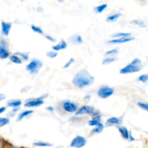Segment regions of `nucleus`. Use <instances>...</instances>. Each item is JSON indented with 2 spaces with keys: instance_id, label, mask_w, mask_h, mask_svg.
Here are the masks:
<instances>
[{
  "instance_id": "f257e3e1",
  "label": "nucleus",
  "mask_w": 148,
  "mask_h": 148,
  "mask_svg": "<svg viewBox=\"0 0 148 148\" xmlns=\"http://www.w3.org/2000/svg\"><path fill=\"white\" fill-rule=\"evenodd\" d=\"M95 78L86 69L79 71L72 79V82L78 88H84L90 86L94 82Z\"/></svg>"
},
{
  "instance_id": "f03ea898",
  "label": "nucleus",
  "mask_w": 148,
  "mask_h": 148,
  "mask_svg": "<svg viewBox=\"0 0 148 148\" xmlns=\"http://www.w3.org/2000/svg\"><path fill=\"white\" fill-rule=\"evenodd\" d=\"M143 69V65H142V62L140 59L136 58L134 59L131 63L127 64L122 69H120V73L122 75H127V74H131V73H136Z\"/></svg>"
},
{
  "instance_id": "7ed1b4c3",
  "label": "nucleus",
  "mask_w": 148,
  "mask_h": 148,
  "mask_svg": "<svg viewBox=\"0 0 148 148\" xmlns=\"http://www.w3.org/2000/svg\"><path fill=\"white\" fill-rule=\"evenodd\" d=\"M42 66H43V62L37 59H33L26 66V70L30 72L31 75H36Z\"/></svg>"
},
{
  "instance_id": "20e7f679",
  "label": "nucleus",
  "mask_w": 148,
  "mask_h": 148,
  "mask_svg": "<svg viewBox=\"0 0 148 148\" xmlns=\"http://www.w3.org/2000/svg\"><path fill=\"white\" fill-rule=\"evenodd\" d=\"M114 93V89L109 86H102L98 89L97 94L98 97L102 99H106V98L111 97Z\"/></svg>"
},
{
  "instance_id": "39448f33",
  "label": "nucleus",
  "mask_w": 148,
  "mask_h": 148,
  "mask_svg": "<svg viewBox=\"0 0 148 148\" xmlns=\"http://www.w3.org/2000/svg\"><path fill=\"white\" fill-rule=\"evenodd\" d=\"M87 144L86 139L80 135L76 136L70 143V147L74 148H82Z\"/></svg>"
},
{
  "instance_id": "423d86ee",
  "label": "nucleus",
  "mask_w": 148,
  "mask_h": 148,
  "mask_svg": "<svg viewBox=\"0 0 148 148\" xmlns=\"http://www.w3.org/2000/svg\"><path fill=\"white\" fill-rule=\"evenodd\" d=\"M44 103L43 99L42 98H30V99L26 101L25 103V107L27 108H35V107H38L42 106Z\"/></svg>"
},
{
  "instance_id": "0eeeda50",
  "label": "nucleus",
  "mask_w": 148,
  "mask_h": 148,
  "mask_svg": "<svg viewBox=\"0 0 148 148\" xmlns=\"http://www.w3.org/2000/svg\"><path fill=\"white\" fill-rule=\"evenodd\" d=\"M7 44L5 40H1L0 43V59H6L10 56V53L7 49Z\"/></svg>"
},
{
  "instance_id": "6e6552de",
  "label": "nucleus",
  "mask_w": 148,
  "mask_h": 148,
  "mask_svg": "<svg viewBox=\"0 0 148 148\" xmlns=\"http://www.w3.org/2000/svg\"><path fill=\"white\" fill-rule=\"evenodd\" d=\"M95 111V109L92 106H82L79 108H78L77 111L75 112V115H84V114H88V115L92 116L93 112Z\"/></svg>"
},
{
  "instance_id": "1a4fd4ad",
  "label": "nucleus",
  "mask_w": 148,
  "mask_h": 148,
  "mask_svg": "<svg viewBox=\"0 0 148 148\" xmlns=\"http://www.w3.org/2000/svg\"><path fill=\"white\" fill-rule=\"evenodd\" d=\"M62 106H63V109L68 113H75L78 109L77 105L69 101H64Z\"/></svg>"
},
{
  "instance_id": "9d476101",
  "label": "nucleus",
  "mask_w": 148,
  "mask_h": 148,
  "mask_svg": "<svg viewBox=\"0 0 148 148\" xmlns=\"http://www.w3.org/2000/svg\"><path fill=\"white\" fill-rule=\"evenodd\" d=\"M134 40V37H124V38H115L112 39V40H109L106 42V43H110V44H119V43H127V42L132 41V40Z\"/></svg>"
},
{
  "instance_id": "9b49d317",
  "label": "nucleus",
  "mask_w": 148,
  "mask_h": 148,
  "mask_svg": "<svg viewBox=\"0 0 148 148\" xmlns=\"http://www.w3.org/2000/svg\"><path fill=\"white\" fill-rule=\"evenodd\" d=\"M1 33L4 36H8L10 34V32L12 28V23H7V22L2 21L1 22Z\"/></svg>"
},
{
  "instance_id": "f8f14e48",
  "label": "nucleus",
  "mask_w": 148,
  "mask_h": 148,
  "mask_svg": "<svg viewBox=\"0 0 148 148\" xmlns=\"http://www.w3.org/2000/svg\"><path fill=\"white\" fill-rule=\"evenodd\" d=\"M122 119L121 118L119 117H111L106 121L107 126H112V125H120L121 124Z\"/></svg>"
},
{
  "instance_id": "ddd939ff",
  "label": "nucleus",
  "mask_w": 148,
  "mask_h": 148,
  "mask_svg": "<svg viewBox=\"0 0 148 148\" xmlns=\"http://www.w3.org/2000/svg\"><path fill=\"white\" fill-rule=\"evenodd\" d=\"M119 132L121 134V137L124 139V140H129V138H130V132H129V130L126 128L125 127H121V126H119L117 127Z\"/></svg>"
},
{
  "instance_id": "4468645a",
  "label": "nucleus",
  "mask_w": 148,
  "mask_h": 148,
  "mask_svg": "<svg viewBox=\"0 0 148 148\" xmlns=\"http://www.w3.org/2000/svg\"><path fill=\"white\" fill-rule=\"evenodd\" d=\"M66 47H67V43H66V42L65 41V40H61L58 44L54 45V46H52V49H53V51H54L57 52L59 51L64 50V49H66Z\"/></svg>"
},
{
  "instance_id": "2eb2a0df",
  "label": "nucleus",
  "mask_w": 148,
  "mask_h": 148,
  "mask_svg": "<svg viewBox=\"0 0 148 148\" xmlns=\"http://www.w3.org/2000/svg\"><path fill=\"white\" fill-rule=\"evenodd\" d=\"M22 101L19 99H11L9 100L7 103V106L11 107V108H19L21 106Z\"/></svg>"
},
{
  "instance_id": "dca6fc26",
  "label": "nucleus",
  "mask_w": 148,
  "mask_h": 148,
  "mask_svg": "<svg viewBox=\"0 0 148 148\" xmlns=\"http://www.w3.org/2000/svg\"><path fill=\"white\" fill-rule=\"evenodd\" d=\"M33 113V111H32V110H26V111H23V112H22L21 114H19L18 116H17V121H22L23 119L30 116V114H32Z\"/></svg>"
},
{
  "instance_id": "f3484780",
  "label": "nucleus",
  "mask_w": 148,
  "mask_h": 148,
  "mask_svg": "<svg viewBox=\"0 0 148 148\" xmlns=\"http://www.w3.org/2000/svg\"><path fill=\"white\" fill-rule=\"evenodd\" d=\"M69 40L75 44H80L82 43V38L79 35H73L69 38Z\"/></svg>"
},
{
  "instance_id": "a211bd4d",
  "label": "nucleus",
  "mask_w": 148,
  "mask_h": 148,
  "mask_svg": "<svg viewBox=\"0 0 148 148\" xmlns=\"http://www.w3.org/2000/svg\"><path fill=\"white\" fill-rule=\"evenodd\" d=\"M101 115L92 117V119L90 120V121H88V124H89L90 126H91V127H95V126L98 125L99 123H101Z\"/></svg>"
},
{
  "instance_id": "6ab92c4d",
  "label": "nucleus",
  "mask_w": 148,
  "mask_h": 148,
  "mask_svg": "<svg viewBox=\"0 0 148 148\" xmlns=\"http://www.w3.org/2000/svg\"><path fill=\"white\" fill-rule=\"evenodd\" d=\"M33 145L34 146H36V147H49L53 146V145H52L51 143H46V142H43V141L35 142V143H33Z\"/></svg>"
},
{
  "instance_id": "aec40b11",
  "label": "nucleus",
  "mask_w": 148,
  "mask_h": 148,
  "mask_svg": "<svg viewBox=\"0 0 148 148\" xmlns=\"http://www.w3.org/2000/svg\"><path fill=\"white\" fill-rule=\"evenodd\" d=\"M121 16V13H116V14H112V15L108 16L106 18V22L107 23H114V22H116L120 17Z\"/></svg>"
},
{
  "instance_id": "412c9836",
  "label": "nucleus",
  "mask_w": 148,
  "mask_h": 148,
  "mask_svg": "<svg viewBox=\"0 0 148 148\" xmlns=\"http://www.w3.org/2000/svg\"><path fill=\"white\" fill-rule=\"evenodd\" d=\"M103 130H104V125L101 122L99 123L97 126L94 127V128L92 129L91 132H92V134H99V133L102 132Z\"/></svg>"
},
{
  "instance_id": "4be33fe9",
  "label": "nucleus",
  "mask_w": 148,
  "mask_h": 148,
  "mask_svg": "<svg viewBox=\"0 0 148 148\" xmlns=\"http://www.w3.org/2000/svg\"><path fill=\"white\" fill-rule=\"evenodd\" d=\"M10 60L12 62H13V63L14 64H22V62H23V60H22L21 59H20V56H17V55H12V56H10Z\"/></svg>"
},
{
  "instance_id": "5701e85b",
  "label": "nucleus",
  "mask_w": 148,
  "mask_h": 148,
  "mask_svg": "<svg viewBox=\"0 0 148 148\" xmlns=\"http://www.w3.org/2000/svg\"><path fill=\"white\" fill-rule=\"evenodd\" d=\"M107 7H108V4H101V5H98L97 7H95L94 8V11H95V12L100 14V13H102L107 8Z\"/></svg>"
},
{
  "instance_id": "b1692460",
  "label": "nucleus",
  "mask_w": 148,
  "mask_h": 148,
  "mask_svg": "<svg viewBox=\"0 0 148 148\" xmlns=\"http://www.w3.org/2000/svg\"><path fill=\"white\" fill-rule=\"evenodd\" d=\"M113 38H124V37H130L131 36V33H116L112 35Z\"/></svg>"
},
{
  "instance_id": "393cba45",
  "label": "nucleus",
  "mask_w": 148,
  "mask_h": 148,
  "mask_svg": "<svg viewBox=\"0 0 148 148\" xmlns=\"http://www.w3.org/2000/svg\"><path fill=\"white\" fill-rule=\"evenodd\" d=\"M133 25H135L139 26L140 27H143V28H145L146 27V24L143 21L140 20H134L131 22Z\"/></svg>"
},
{
  "instance_id": "a878e982",
  "label": "nucleus",
  "mask_w": 148,
  "mask_h": 148,
  "mask_svg": "<svg viewBox=\"0 0 148 148\" xmlns=\"http://www.w3.org/2000/svg\"><path fill=\"white\" fill-rule=\"evenodd\" d=\"M119 50L117 49H111V50L108 51L106 52L105 55L106 56H108L109 57H114V56H116V54H118Z\"/></svg>"
},
{
  "instance_id": "bb28decb",
  "label": "nucleus",
  "mask_w": 148,
  "mask_h": 148,
  "mask_svg": "<svg viewBox=\"0 0 148 148\" xmlns=\"http://www.w3.org/2000/svg\"><path fill=\"white\" fill-rule=\"evenodd\" d=\"M31 29L33 32L36 33H38L40 35H43V29L41 28L40 27H38V26H36L35 25H31Z\"/></svg>"
},
{
  "instance_id": "cd10ccee",
  "label": "nucleus",
  "mask_w": 148,
  "mask_h": 148,
  "mask_svg": "<svg viewBox=\"0 0 148 148\" xmlns=\"http://www.w3.org/2000/svg\"><path fill=\"white\" fill-rule=\"evenodd\" d=\"M116 61V59L114 57H107L105 59H103L102 62V64L103 65H107V64H110L113 63Z\"/></svg>"
},
{
  "instance_id": "c85d7f7f",
  "label": "nucleus",
  "mask_w": 148,
  "mask_h": 148,
  "mask_svg": "<svg viewBox=\"0 0 148 148\" xmlns=\"http://www.w3.org/2000/svg\"><path fill=\"white\" fill-rule=\"evenodd\" d=\"M10 124V119L5 117H0V128Z\"/></svg>"
},
{
  "instance_id": "c756f323",
  "label": "nucleus",
  "mask_w": 148,
  "mask_h": 148,
  "mask_svg": "<svg viewBox=\"0 0 148 148\" xmlns=\"http://www.w3.org/2000/svg\"><path fill=\"white\" fill-rule=\"evenodd\" d=\"M137 80L139 82H141L143 83H145L148 81V74H144V75H141L140 76H139V77L137 78Z\"/></svg>"
},
{
  "instance_id": "7c9ffc66",
  "label": "nucleus",
  "mask_w": 148,
  "mask_h": 148,
  "mask_svg": "<svg viewBox=\"0 0 148 148\" xmlns=\"http://www.w3.org/2000/svg\"><path fill=\"white\" fill-rule=\"evenodd\" d=\"M14 55H17L18 56H21L23 58L25 61L29 59V53H21V52H16L14 53Z\"/></svg>"
},
{
  "instance_id": "2f4dec72",
  "label": "nucleus",
  "mask_w": 148,
  "mask_h": 148,
  "mask_svg": "<svg viewBox=\"0 0 148 148\" xmlns=\"http://www.w3.org/2000/svg\"><path fill=\"white\" fill-rule=\"evenodd\" d=\"M137 106L140 107V108H142L144 111H147L148 112V103H142V102H139L137 103Z\"/></svg>"
},
{
  "instance_id": "473e14b6",
  "label": "nucleus",
  "mask_w": 148,
  "mask_h": 148,
  "mask_svg": "<svg viewBox=\"0 0 148 148\" xmlns=\"http://www.w3.org/2000/svg\"><path fill=\"white\" fill-rule=\"evenodd\" d=\"M46 56L51 59H53V58L56 57L58 56V52L54 51H48L46 53Z\"/></svg>"
},
{
  "instance_id": "72a5a7b5",
  "label": "nucleus",
  "mask_w": 148,
  "mask_h": 148,
  "mask_svg": "<svg viewBox=\"0 0 148 148\" xmlns=\"http://www.w3.org/2000/svg\"><path fill=\"white\" fill-rule=\"evenodd\" d=\"M74 62H75V59H74L73 58H71V59L64 65V69H66V68L69 67L72 64H74Z\"/></svg>"
},
{
  "instance_id": "f704fd0d",
  "label": "nucleus",
  "mask_w": 148,
  "mask_h": 148,
  "mask_svg": "<svg viewBox=\"0 0 148 148\" xmlns=\"http://www.w3.org/2000/svg\"><path fill=\"white\" fill-rule=\"evenodd\" d=\"M45 38H46L48 40L53 42V43H54V42L56 41V40H55V39L53 38V37H51V36H49V35H46V36H45Z\"/></svg>"
},
{
  "instance_id": "c9c22d12",
  "label": "nucleus",
  "mask_w": 148,
  "mask_h": 148,
  "mask_svg": "<svg viewBox=\"0 0 148 148\" xmlns=\"http://www.w3.org/2000/svg\"><path fill=\"white\" fill-rule=\"evenodd\" d=\"M6 98V95L3 93H0V101H3Z\"/></svg>"
},
{
  "instance_id": "e433bc0d",
  "label": "nucleus",
  "mask_w": 148,
  "mask_h": 148,
  "mask_svg": "<svg viewBox=\"0 0 148 148\" xmlns=\"http://www.w3.org/2000/svg\"><path fill=\"white\" fill-rule=\"evenodd\" d=\"M134 140H135V138H134V137H133L132 135L131 134V133H130V138H129V141L133 142V141H134Z\"/></svg>"
},
{
  "instance_id": "4c0bfd02",
  "label": "nucleus",
  "mask_w": 148,
  "mask_h": 148,
  "mask_svg": "<svg viewBox=\"0 0 148 148\" xmlns=\"http://www.w3.org/2000/svg\"><path fill=\"white\" fill-rule=\"evenodd\" d=\"M46 110H47V111H51V112H53V108L52 106H48V107H46Z\"/></svg>"
},
{
  "instance_id": "58836bf2",
  "label": "nucleus",
  "mask_w": 148,
  "mask_h": 148,
  "mask_svg": "<svg viewBox=\"0 0 148 148\" xmlns=\"http://www.w3.org/2000/svg\"><path fill=\"white\" fill-rule=\"evenodd\" d=\"M5 111H6L5 107H1V108H0V114H1L2 113H4Z\"/></svg>"
}]
</instances>
